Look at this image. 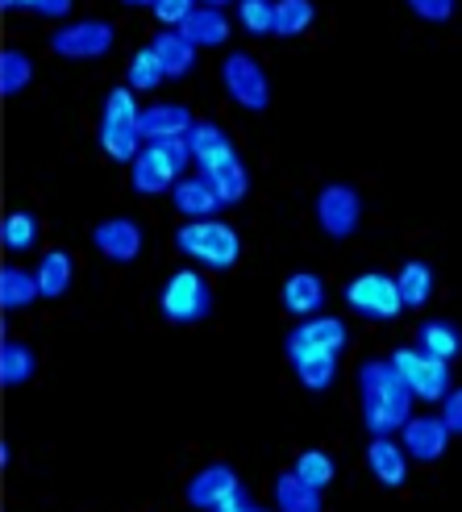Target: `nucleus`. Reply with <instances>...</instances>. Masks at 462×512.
I'll use <instances>...</instances> for the list:
<instances>
[{
    "label": "nucleus",
    "mask_w": 462,
    "mask_h": 512,
    "mask_svg": "<svg viewBox=\"0 0 462 512\" xmlns=\"http://www.w3.org/2000/svg\"><path fill=\"white\" fill-rule=\"evenodd\" d=\"M358 396H363V425L371 429V438H392L413 421L417 396L408 392V383L388 358H371L358 367Z\"/></svg>",
    "instance_id": "f257e3e1"
},
{
    "label": "nucleus",
    "mask_w": 462,
    "mask_h": 512,
    "mask_svg": "<svg viewBox=\"0 0 462 512\" xmlns=\"http://www.w3.org/2000/svg\"><path fill=\"white\" fill-rule=\"evenodd\" d=\"M175 246H179V254H188V259H196L200 267H209V271H229L242 259L238 229H229L217 217L213 221H188L175 234Z\"/></svg>",
    "instance_id": "f03ea898"
},
{
    "label": "nucleus",
    "mask_w": 462,
    "mask_h": 512,
    "mask_svg": "<svg viewBox=\"0 0 462 512\" xmlns=\"http://www.w3.org/2000/svg\"><path fill=\"white\" fill-rule=\"evenodd\" d=\"M192 163V150H188V138H175V142H154L146 146L142 155L134 159L130 167V179L142 196H163L171 192L179 179H184V167Z\"/></svg>",
    "instance_id": "7ed1b4c3"
},
{
    "label": "nucleus",
    "mask_w": 462,
    "mask_h": 512,
    "mask_svg": "<svg viewBox=\"0 0 462 512\" xmlns=\"http://www.w3.org/2000/svg\"><path fill=\"white\" fill-rule=\"evenodd\" d=\"M159 309L171 325H196V321L209 317L213 292H209V284H204L200 271H175L159 292Z\"/></svg>",
    "instance_id": "20e7f679"
},
{
    "label": "nucleus",
    "mask_w": 462,
    "mask_h": 512,
    "mask_svg": "<svg viewBox=\"0 0 462 512\" xmlns=\"http://www.w3.org/2000/svg\"><path fill=\"white\" fill-rule=\"evenodd\" d=\"M388 363L400 371V379L408 383V392H413L417 400H446L454 388H450V363H442V358H429L425 350L417 346H400Z\"/></svg>",
    "instance_id": "39448f33"
},
{
    "label": "nucleus",
    "mask_w": 462,
    "mask_h": 512,
    "mask_svg": "<svg viewBox=\"0 0 462 512\" xmlns=\"http://www.w3.org/2000/svg\"><path fill=\"white\" fill-rule=\"evenodd\" d=\"M221 84L250 113H263L271 105V80H267V71H263V63L254 59V55H246V50H234V55L221 63Z\"/></svg>",
    "instance_id": "423d86ee"
},
{
    "label": "nucleus",
    "mask_w": 462,
    "mask_h": 512,
    "mask_svg": "<svg viewBox=\"0 0 462 512\" xmlns=\"http://www.w3.org/2000/svg\"><path fill=\"white\" fill-rule=\"evenodd\" d=\"M346 304H350L354 313L371 317V321H392L404 309L396 279L392 275H379V271H367V275L350 279V284H346Z\"/></svg>",
    "instance_id": "0eeeda50"
},
{
    "label": "nucleus",
    "mask_w": 462,
    "mask_h": 512,
    "mask_svg": "<svg viewBox=\"0 0 462 512\" xmlns=\"http://www.w3.org/2000/svg\"><path fill=\"white\" fill-rule=\"evenodd\" d=\"M113 25L109 21H71V25H59L55 34H50V50L63 59H100L113 50Z\"/></svg>",
    "instance_id": "6e6552de"
},
{
    "label": "nucleus",
    "mask_w": 462,
    "mask_h": 512,
    "mask_svg": "<svg viewBox=\"0 0 462 512\" xmlns=\"http://www.w3.org/2000/svg\"><path fill=\"white\" fill-rule=\"evenodd\" d=\"M317 221L333 242H346L363 221V196L350 184H325L317 192Z\"/></svg>",
    "instance_id": "1a4fd4ad"
},
{
    "label": "nucleus",
    "mask_w": 462,
    "mask_h": 512,
    "mask_svg": "<svg viewBox=\"0 0 462 512\" xmlns=\"http://www.w3.org/2000/svg\"><path fill=\"white\" fill-rule=\"evenodd\" d=\"M92 246L105 254L109 263H134L142 250V225L134 217H109L92 229Z\"/></svg>",
    "instance_id": "9d476101"
},
{
    "label": "nucleus",
    "mask_w": 462,
    "mask_h": 512,
    "mask_svg": "<svg viewBox=\"0 0 462 512\" xmlns=\"http://www.w3.org/2000/svg\"><path fill=\"white\" fill-rule=\"evenodd\" d=\"M400 438H404L400 446H404L408 458H417V463H438L454 433L446 429L442 417H413V421L400 429Z\"/></svg>",
    "instance_id": "9b49d317"
},
{
    "label": "nucleus",
    "mask_w": 462,
    "mask_h": 512,
    "mask_svg": "<svg viewBox=\"0 0 462 512\" xmlns=\"http://www.w3.org/2000/svg\"><path fill=\"white\" fill-rule=\"evenodd\" d=\"M350 342L346 321L338 317H308L296 334H288V358L304 354V350H321V354H342Z\"/></svg>",
    "instance_id": "f8f14e48"
},
{
    "label": "nucleus",
    "mask_w": 462,
    "mask_h": 512,
    "mask_svg": "<svg viewBox=\"0 0 462 512\" xmlns=\"http://www.w3.org/2000/svg\"><path fill=\"white\" fill-rule=\"evenodd\" d=\"M200 175L213 184V192L221 196V204H242L246 192H250V175H246V167H242V159H238L234 146L221 150L217 159L200 163Z\"/></svg>",
    "instance_id": "ddd939ff"
},
{
    "label": "nucleus",
    "mask_w": 462,
    "mask_h": 512,
    "mask_svg": "<svg viewBox=\"0 0 462 512\" xmlns=\"http://www.w3.org/2000/svg\"><path fill=\"white\" fill-rule=\"evenodd\" d=\"M192 125H196V117L184 105H150L138 117V138H146V146L175 142V138H188Z\"/></svg>",
    "instance_id": "4468645a"
},
{
    "label": "nucleus",
    "mask_w": 462,
    "mask_h": 512,
    "mask_svg": "<svg viewBox=\"0 0 462 512\" xmlns=\"http://www.w3.org/2000/svg\"><path fill=\"white\" fill-rule=\"evenodd\" d=\"M238 488H242L238 475L229 471L225 463H213V467H204V471H196V475L188 479V492H184V500H188L192 508L217 512V508H221V500H225V496H234Z\"/></svg>",
    "instance_id": "2eb2a0df"
},
{
    "label": "nucleus",
    "mask_w": 462,
    "mask_h": 512,
    "mask_svg": "<svg viewBox=\"0 0 462 512\" xmlns=\"http://www.w3.org/2000/svg\"><path fill=\"white\" fill-rule=\"evenodd\" d=\"M171 200H175V209L184 213L188 221H213V213L221 209V196L213 192V184L200 171L179 179V184L171 188Z\"/></svg>",
    "instance_id": "dca6fc26"
},
{
    "label": "nucleus",
    "mask_w": 462,
    "mask_h": 512,
    "mask_svg": "<svg viewBox=\"0 0 462 512\" xmlns=\"http://www.w3.org/2000/svg\"><path fill=\"white\" fill-rule=\"evenodd\" d=\"M367 467L383 488H400V483L408 479V454H404V446H396V438H371Z\"/></svg>",
    "instance_id": "f3484780"
},
{
    "label": "nucleus",
    "mask_w": 462,
    "mask_h": 512,
    "mask_svg": "<svg viewBox=\"0 0 462 512\" xmlns=\"http://www.w3.org/2000/svg\"><path fill=\"white\" fill-rule=\"evenodd\" d=\"M179 38H184L188 46H196V50L200 46H221L229 38V21L217 5H196L192 17L179 25Z\"/></svg>",
    "instance_id": "a211bd4d"
},
{
    "label": "nucleus",
    "mask_w": 462,
    "mask_h": 512,
    "mask_svg": "<svg viewBox=\"0 0 462 512\" xmlns=\"http://www.w3.org/2000/svg\"><path fill=\"white\" fill-rule=\"evenodd\" d=\"M417 350H425L429 358H442V363H454L462 354V329L454 321H421L417 325Z\"/></svg>",
    "instance_id": "6ab92c4d"
},
{
    "label": "nucleus",
    "mask_w": 462,
    "mask_h": 512,
    "mask_svg": "<svg viewBox=\"0 0 462 512\" xmlns=\"http://www.w3.org/2000/svg\"><path fill=\"white\" fill-rule=\"evenodd\" d=\"M150 50L159 55L167 80H184V75L196 67V46H188L184 38H179V30H163V34H154Z\"/></svg>",
    "instance_id": "aec40b11"
},
{
    "label": "nucleus",
    "mask_w": 462,
    "mask_h": 512,
    "mask_svg": "<svg viewBox=\"0 0 462 512\" xmlns=\"http://www.w3.org/2000/svg\"><path fill=\"white\" fill-rule=\"evenodd\" d=\"M321 304H325V284H321L317 275L296 271L288 284H284V309H288L292 317H317Z\"/></svg>",
    "instance_id": "412c9836"
},
{
    "label": "nucleus",
    "mask_w": 462,
    "mask_h": 512,
    "mask_svg": "<svg viewBox=\"0 0 462 512\" xmlns=\"http://www.w3.org/2000/svg\"><path fill=\"white\" fill-rule=\"evenodd\" d=\"M38 288H42V300H63L67 288H71V275H75V263H71V254L67 250H50L42 254V263H38Z\"/></svg>",
    "instance_id": "4be33fe9"
},
{
    "label": "nucleus",
    "mask_w": 462,
    "mask_h": 512,
    "mask_svg": "<svg viewBox=\"0 0 462 512\" xmlns=\"http://www.w3.org/2000/svg\"><path fill=\"white\" fill-rule=\"evenodd\" d=\"M292 367H296V379L304 383L308 392H325L329 383L338 379V354L304 350V354H292Z\"/></svg>",
    "instance_id": "5701e85b"
},
{
    "label": "nucleus",
    "mask_w": 462,
    "mask_h": 512,
    "mask_svg": "<svg viewBox=\"0 0 462 512\" xmlns=\"http://www.w3.org/2000/svg\"><path fill=\"white\" fill-rule=\"evenodd\" d=\"M38 296H42V288H38L34 271H25V267H5V271H0V304H5L9 313L30 309Z\"/></svg>",
    "instance_id": "b1692460"
},
{
    "label": "nucleus",
    "mask_w": 462,
    "mask_h": 512,
    "mask_svg": "<svg viewBox=\"0 0 462 512\" xmlns=\"http://www.w3.org/2000/svg\"><path fill=\"white\" fill-rule=\"evenodd\" d=\"M275 508L279 512H321V492L308 488L296 471H284L275 479Z\"/></svg>",
    "instance_id": "393cba45"
},
{
    "label": "nucleus",
    "mask_w": 462,
    "mask_h": 512,
    "mask_svg": "<svg viewBox=\"0 0 462 512\" xmlns=\"http://www.w3.org/2000/svg\"><path fill=\"white\" fill-rule=\"evenodd\" d=\"M396 288H400L404 309H421V304H429V296H433V267L421 259L404 263L396 275Z\"/></svg>",
    "instance_id": "a878e982"
},
{
    "label": "nucleus",
    "mask_w": 462,
    "mask_h": 512,
    "mask_svg": "<svg viewBox=\"0 0 462 512\" xmlns=\"http://www.w3.org/2000/svg\"><path fill=\"white\" fill-rule=\"evenodd\" d=\"M34 371H38V354L25 342H5L0 346V379H5V388H21V383H30Z\"/></svg>",
    "instance_id": "bb28decb"
},
{
    "label": "nucleus",
    "mask_w": 462,
    "mask_h": 512,
    "mask_svg": "<svg viewBox=\"0 0 462 512\" xmlns=\"http://www.w3.org/2000/svg\"><path fill=\"white\" fill-rule=\"evenodd\" d=\"M30 80H34V59L25 55V50L9 46L5 55H0V92L17 96L21 88H30Z\"/></svg>",
    "instance_id": "cd10ccee"
},
{
    "label": "nucleus",
    "mask_w": 462,
    "mask_h": 512,
    "mask_svg": "<svg viewBox=\"0 0 462 512\" xmlns=\"http://www.w3.org/2000/svg\"><path fill=\"white\" fill-rule=\"evenodd\" d=\"M188 150H192V163L200 167V163L217 159L221 150H229V138H225V130L217 121H196L192 134H188Z\"/></svg>",
    "instance_id": "c85d7f7f"
},
{
    "label": "nucleus",
    "mask_w": 462,
    "mask_h": 512,
    "mask_svg": "<svg viewBox=\"0 0 462 512\" xmlns=\"http://www.w3.org/2000/svg\"><path fill=\"white\" fill-rule=\"evenodd\" d=\"M313 17H317V9L308 5V0H279L275 5V34L279 38H296V34H304L308 25H313Z\"/></svg>",
    "instance_id": "c756f323"
},
{
    "label": "nucleus",
    "mask_w": 462,
    "mask_h": 512,
    "mask_svg": "<svg viewBox=\"0 0 462 512\" xmlns=\"http://www.w3.org/2000/svg\"><path fill=\"white\" fill-rule=\"evenodd\" d=\"M138 130H121V125H100V146H105V155L113 163H130L142 155V146H138Z\"/></svg>",
    "instance_id": "7c9ffc66"
},
{
    "label": "nucleus",
    "mask_w": 462,
    "mask_h": 512,
    "mask_svg": "<svg viewBox=\"0 0 462 512\" xmlns=\"http://www.w3.org/2000/svg\"><path fill=\"white\" fill-rule=\"evenodd\" d=\"M308 488H317V492H325L329 483H333V475H338V467H333V458L325 454V450H304L300 458H296V467H292Z\"/></svg>",
    "instance_id": "2f4dec72"
},
{
    "label": "nucleus",
    "mask_w": 462,
    "mask_h": 512,
    "mask_svg": "<svg viewBox=\"0 0 462 512\" xmlns=\"http://www.w3.org/2000/svg\"><path fill=\"white\" fill-rule=\"evenodd\" d=\"M138 100H134V88H113L105 96V121L100 125H121V130H138Z\"/></svg>",
    "instance_id": "473e14b6"
},
{
    "label": "nucleus",
    "mask_w": 462,
    "mask_h": 512,
    "mask_svg": "<svg viewBox=\"0 0 462 512\" xmlns=\"http://www.w3.org/2000/svg\"><path fill=\"white\" fill-rule=\"evenodd\" d=\"M163 80H167V75H163L159 55H154L150 46H142L138 55L130 59V84H125V88H134V92H150V88H159Z\"/></svg>",
    "instance_id": "72a5a7b5"
},
{
    "label": "nucleus",
    "mask_w": 462,
    "mask_h": 512,
    "mask_svg": "<svg viewBox=\"0 0 462 512\" xmlns=\"http://www.w3.org/2000/svg\"><path fill=\"white\" fill-rule=\"evenodd\" d=\"M5 246L13 254H25L38 246V217L34 213H9L5 217Z\"/></svg>",
    "instance_id": "f704fd0d"
},
{
    "label": "nucleus",
    "mask_w": 462,
    "mask_h": 512,
    "mask_svg": "<svg viewBox=\"0 0 462 512\" xmlns=\"http://www.w3.org/2000/svg\"><path fill=\"white\" fill-rule=\"evenodd\" d=\"M238 21L246 25V34H254V38L275 34V5H267V0H242Z\"/></svg>",
    "instance_id": "c9c22d12"
},
{
    "label": "nucleus",
    "mask_w": 462,
    "mask_h": 512,
    "mask_svg": "<svg viewBox=\"0 0 462 512\" xmlns=\"http://www.w3.org/2000/svg\"><path fill=\"white\" fill-rule=\"evenodd\" d=\"M13 13H34V17H67L71 0H9Z\"/></svg>",
    "instance_id": "e433bc0d"
},
{
    "label": "nucleus",
    "mask_w": 462,
    "mask_h": 512,
    "mask_svg": "<svg viewBox=\"0 0 462 512\" xmlns=\"http://www.w3.org/2000/svg\"><path fill=\"white\" fill-rule=\"evenodd\" d=\"M192 9L196 5H188V0H159V5H154V17H159L163 25H175V30H179V25L192 17Z\"/></svg>",
    "instance_id": "4c0bfd02"
},
{
    "label": "nucleus",
    "mask_w": 462,
    "mask_h": 512,
    "mask_svg": "<svg viewBox=\"0 0 462 512\" xmlns=\"http://www.w3.org/2000/svg\"><path fill=\"white\" fill-rule=\"evenodd\" d=\"M413 13L425 17V21H450L454 5H450V0H413Z\"/></svg>",
    "instance_id": "58836bf2"
},
{
    "label": "nucleus",
    "mask_w": 462,
    "mask_h": 512,
    "mask_svg": "<svg viewBox=\"0 0 462 512\" xmlns=\"http://www.w3.org/2000/svg\"><path fill=\"white\" fill-rule=\"evenodd\" d=\"M442 421H446L450 433H458V438H462V388H454V392L442 400Z\"/></svg>",
    "instance_id": "ea45409f"
},
{
    "label": "nucleus",
    "mask_w": 462,
    "mask_h": 512,
    "mask_svg": "<svg viewBox=\"0 0 462 512\" xmlns=\"http://www.w3.org/2000/svg\"><path fill=\"white\" fill-rule=\"evenodd\" d=\"M217 512H254V504H250V496L238 488L234 496H225V500H221V508H217Z\"/></svg>",
    "instance_id": "a19ab883"
},
{
    "label": "nucleus",
    "mask_w": 462,
    "mask_h": 512,
    "mask_svg": "<svg viewBox=\"0 0 462 512\" xmlns=\"http://www.w3.org/2000/svg\"><path fill=\"white\" fill-rule=\"evenodd\" d=\"M254 512H263V508H254Z\"/></svg>",
    "instance_id": "79ce46f5"
}]
</instances>
